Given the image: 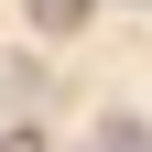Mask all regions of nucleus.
<instances>
[{"mask_svg":"<svg viewBox=\"0 0 152 152\" xmlns=\"http://www.w3.org/2000/svg\"><path fill=\"white\" fill-rule=\"evenodd\" d=\"M33 22H44V33H76V22H87V0H33Z\"/></svg>","mask_w":152,"mask_h":152,"instance_id":"nucleus-1","label":"nucleus"},{"mask_svg":"<svg viewBox=\"0 0 152 152\" xmlns=\"http://www.w3.org/2000/svg\"><path fill=\"white\" fill-rule=\"evenodd\" d=\"M98 152H152V130H141V120H109V130H98Z\"/></svg>","mask_w":152,"mask_h":152,"instance_id":"nucleus-2","label":"nucleus"},{"mask_svg":"<svg viewBox=\"0 0 152 152\" xmlns=\"http://www.w3.org/2000/svg\"><path fill=\"white\" fill-rule=\"evenodd\" d=\"M0 152H44V130H11V141H0Z\"/></svg>","mask_w":152,"mask_h":152,"instance_id":"nucleus-3","label":"nucleus"}]
</instances>
